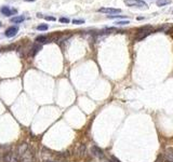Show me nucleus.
<instances>
[{
	"mask_svg": "<svg viewBox=\"0 0 173 162\" xmlns=\"http://www.w3.org/2000/svg\"><path fill=\"white\" fill-rule=\"evenodd\" d=\"M153 32V28L151 26H144L142 27L140 30H138L135 35V40L136 41H140V40H143L144 38H146L147 36H149Z\"/></svg>",
	"mask_w": 173,
	"mask_h": 162,
	"instance_id": "f257e3e1",
	"label": "nucleus"
},
{
	"mask_svg": "<svg viewBox=\"0 0 173 162\" xmlns=\"http://www.w3.org/2000/svg\"><path fill=\"white\" fill-rule=\"evenodd\" d=\"M125 4L128 7H137V8H147V3L143 0H125Z\"/></svg>",
	"mask_w": 173,
	"mask_h": 162,
	"instance_id": "f03ea898",
	"label": "nucleus"
},
{
	"mask_svg": "<svg viewBox=\"0 0 173 162\" xmlns=\"http://www.w3.org/2000/svg\"><path fill=\"white\" fill-rule=\"evenodd\" d=\"M91 154L96 158H103L104 157V151L96 145H93L91 147Z\"/></svg>",
	"mask_w": 173,
	"mask_h": 162,
	"instance_id": "7ed1b4c3",
	"label": "nucleus"
},
{
	"mask_svg": "<svg viewBox=\"0 0 173 162\" xmlns=\"http://www.w3.org/2000/svg\"><path fill=\"white\" fill-rule=\"evenodd\" d=\"M163 158L167 162H173V148L172 147H169L165 150Z\"/></svg>",
	"mask_w": 173,
	"mask_h": 162,
	"instance_id": "20e7f679",
	"label": "nucleus"
},
{
	"mask_svg": "<svg viewBox=\"0 0 173 162\" xmlns=\"http://www.w3.org/2000/svg\"><path fill=\"white\" fill-rule=\"evenodd\" d=\"M18 32V27H16V26H11V27H9L7 30H6V36L8 37V38H12V37H14L15 35Z\"/></svg>",
	"mask_w": 173,
	"mask_h": 162,
	"instance_id": "39448f33",
	"label": "nucleus"
},
{
	"mask_svg": "<svg viewBox=\"0 0 173 162\" xmlns=\"http://www.w3.org/2000/svg\"><path fill=\"white\" fill-rule=\"evenodd\" d=\"M0 12H1L3 15H6V16H10V15L15 14L16 13V10H11L9 7L3 6V7L0 8Z\"/></svg>",
	"mask_w": 173,
	"mask_h": 162,
	"instance_id": "423d86ee",
	"label": "nucleus"
},
{
	"mask_svg": "<svg viewBox=\"0 0 173 162\" xmlns=\"http://www.w3.org/2000/svg\"><path fill=\"white\" fill-rule=\"evenodd\" d=\"M99 12H102V13H120L121 10L120 9H114V8H101L99 9Z\"/></svg>",
	"mask_w": 173,
	"mask_h": 162,
	"instance_id": "0eeeda50",
	"label": "nucleus"
},
{
	"mask_svg": "<svg viewBox=\"0 0 173 162\" xmlns=\"http://www.w3.org/2000/svg\"><path fill=\"white\" fill-rule=\"evenodd\" d=\"M4 161L6 162H18V159H17V157L13 153H9V154L6 155Z\"/></svg>",
	"mask_w": 173,
	"mask_h": 162,
	"instance_id": "6e6552de",
	"label": "nucleus"
},
{
	"mask_svg": "<svg viewBox=\"0 0 173 162\" xmlns=\"http://www.w3.org/2000/svg\"><path fill=\"white\" fill-rule=\"evenodd\" d=\"M25 21V17L24 16H14V17H12V18H11V22H12V23H15V24H20V23H22V22H24Z\"/></svg>",
	"mask_w": 173,
	"mask_h": 162,
	"instance_id": "1a4fd4ad",
	"label": "nucleus"
},
{
	"mask_svg": "<svg viewBox=\"0 0 173 162\" xmlns=\"http://www.w3.org/2000/svg\"><path fill=\"white\" fill-rule=\"evenodd\" d=\"M36 41L39 43H44V42H48V37L44 36V35H40V36L36 37Z\"/></svg>",
	"mask_w": 173,
	"mask_h": 162,
	"instance_id": "9d476101",
	"label": "nucleus"
},
{
	"mask_svg": "<svg viewBox=\"0 0 173 162\" xmlns=\"http://www.w3.org/2000/svg\"><path fill=\"white\" fill-rule=\"evenodd\" d=\"M41 49V45H37V44H35L34 45V47H32V51H31V56H35V55H36V53L39 51Z\"/></svg>",
	"mask_w": 173,
	"mask_h": 162,
	"instance_id": "9b49d317",
	"label": "nucleus"
},
{
	"mask_svg": "<svg viewBox=\"0 0 173 162\" xmlns=\"http://www.w3.org/2000/svg\"><path fill=\"white\" fill-rule=\"evenodd\" d=\"M170 3V0H158L157 1V6L158 7H163L166 4H169Z\"/></svg>",
	"mask_w": 173,
	"mask_h": 162,
	"instance_id": "f8f14e48",
	"label": "nucleus"
},
{
	"mask_svg": "<svg viewBox=\"0 0 173 162\" xmlns=\"http://www.w3.org/2000/svg\"><path fill=\"white\" fill-rule=\"evenodd\" d=\"M85 150H86V146L85 145H80L78 147V149H77V154L78 155H82L85 153Z\"/></svg>",
	"mask_w": 173,
	"mask_h": 162,
	"instance_id": "ddd939ff",
	"label": "nucleus"
},
{
	"mask_svg": "<svg viewBox=\"0 0 173 162\" xmlns=\"http://www.w3.org/2000/svg\"><path fill=\"white\" fill-rule=\"evenodd\" d=\"M48 28H49V26H48L47 24H42V25L37 26V29H38V30H47Z\"/></svg>",
	"mask_w": 173,
	"mask_h": 162,
	"instance_id": "4468645a",
	"label": "nucleus"
},
{
	"mask_svg": "<svg viewBox=\"0 0 173 162\" xmlns=\"http://www.w3.org/2000/svg\"><path fill=\"white\" fill-rule=\"evenodd\" d=\"M85 21L83 20H73V24H76V25H80V24H83Z\"/></svg>",
	"mask_w": 173,
	"mask_h": 162,
	"instance_id": "2eb2a0df",
	"label": "nucleus"
},
{
	"mask_svg": "<svg viewBox=\"0 0 173 162\" xmlns=\"http://www.w3.org/2000/svg\"><path fill=\"white\" fill-rule=\"evenodd\" d=\"M129 21H121V22H117L116 23V24L117 25H127V24H129Z\"/></svg>",
	"mask_w": 173,
	"mask_h": 162,
	"instance_id": "dca6fc26",
	"label": "nucleus"
},
{
	"mask_svg": "<svg viewBox=\"0 0 173 162\" xmlns=\"http://www.w3.org/2000/svg\"><path fill=\"white\" fill-rule=\"evenodd\" d=\"M60 22L61 23H66V24H67V23H69L71 21H69V18H67V17H61L60 18Z\"/></svg>",
	"mask_w": 173,
	"mask_h": 162,
	"instance_id": "f3484780",
	"label": "nucleus"
},
{
	"mask_svg": "<svg viewBox=\"0 0 173 162\" xmlns=\"http://www.w3.org/2000/svg\"><path fill=\"white\" fill-rule=\"evenodd\" d=\"M44 20L45 21H56V18L54 17V16H44Z\"/></svg>",
	"mask_w": 173,
	"mask_h": 162,
	"instance_id": "a211bd4d",
	"label": "nucleus"
},
{
	"mask_svg": "<svg viewBox=\"0 0 173 162\" xmlns=\"http://www.w3.org/2000/svg\"><path fill=\"white\" fill-rule=\"evenodd\" d=\"M111 159H113L114 162H120V160H118L117 158H115V157H111Z\"/></svg>",
	"mask_w": 173,
	"mask_h": 162,
	"instance_id": "6ab92c4d",
	"label": "nucleus"
},
{
	"mask_svg": "<svg viewBox=\"0 0 173 162\" xmlns=\"http://www.w3.org/2000/svg\"><path fill=\"white\" fill-rule=\"evenodd\" d=\"M25 1H35V0H25Z\"/></svg>",
	"mask_w": 173,
	"mask_h": 162,
	"instance_id": "aec40b11",
	"label": "nucleus"
},
{
	"mask_svg": "<svg viewBox=\"0 0 173 162\" xmlns=\"http://www.w3.org/2000/svg\"><path fill=\"white\" fill-rule=\"evenodd\" d=\"M48 162H54V161H48Z\"/></svg>",
	"mask_w": 173,
	"mask_h": 162,
	"instance_id": "412c9836",
	"label": "nucleus"
},
{
	"mask_svg": "<svg viewBox=\"0 0 173 162\" xmlns=\"http://www.w3.org/2000/svg\"><path fill=\"white\" fill-rule=\"evenodd\" d=\"M0 26H1V22H0Z\"/></svg>",
	"mask_w": 173,
	"mask_h": 162,
	"instance_id": "4be33fe9",
	"label": "nucleus"
}]
</instances>
